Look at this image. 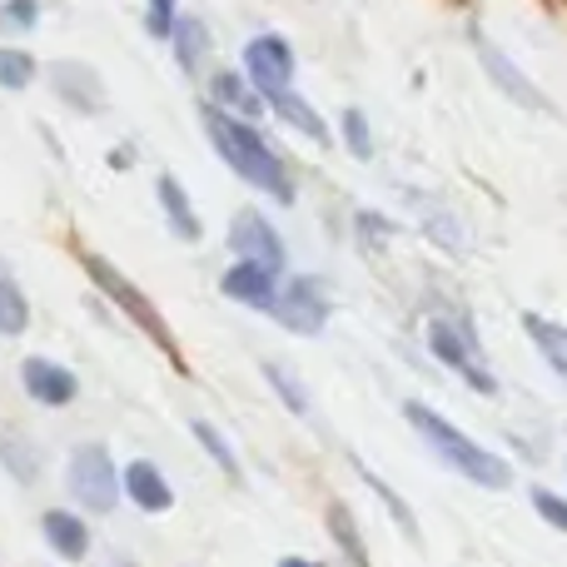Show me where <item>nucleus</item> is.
<instances>
[{
    "label": "nucleus",
    "mask_w": 567,
    "mask_h": 567,
    "mask_svg": "<svg viewBox=\"0 0 567 567\" xmlns=\"http://www.w3.org/2000/svg\"><path fill=\"white\" fill-rule=\"evenodd\" d=\"M199 120H205V135H209V145L219 150V159H225L245 185H255L259 195H269L275 205H293L289 165H284L279 150L255 130V120H239L219 105H205Z\"/></svg>",
    "instance_id": "obj_1"
},
{
    "label": "nucleus",
    "mask_w": 567,
    "mask_h": 567,
    "mask_svg": "<svg viewBox=\"0 0 567 567\" xmlns=\"http://www.w3.org/2000/svg\"><path fill=\"white\" fill-rule=\"evenodd\" d=\"M403 419H409V429L423 439V449H429L443 468H453L458 478H468L473 488H508L513 483L508 458H498L493 449L473 443L468 433L453 429L443 413H433L429 403H403Z\"/></svg>",
    "instance_id": "obj_2"
},
{
    "label": "nucleus",
    "mask_w": 567,
    "mask_h": 567,
    "mask_svg": "<svg viewBox=\"0 0 567 567\" xmlns=\"http://www.w3.org/2000/svg\"><path fill=\"white\" fill-rule=\"evenodd\" d=\"M80 265H85V275H90V284H95L100 293H105L110 303H115L120 313H125L130 323H135L140 333H145V339H155V349L165 353L169 363H175V369H185V353H179V343H175V333H169V323H165V313L155 309V303L145 299V289H140V284H130V275H120L115 265H110L105 255H80Z\"/></svg>",
    "instance_id": "obj_3"
},
{
    "label": "nucleus",
    "mask_w": 567,
    "mask_h": 567,
    "mask_svg": "<svg viewBox=\"0 0 567 567\" xmlns=\"http://www.w3.org/2000/svg\"><path fill=\"white\" fill-rule=\"evenodd\" d=\"M429 349H433V359L449 363L473 393H498V379H493L488 359H483V343H478V333H473L468 319H433Z\"/></svg>",
    "instance_id": "obj_4"
},
{
    "label": "nucleus",
    "mask_w": 567,
    "mask_h": 567,
    "mask_svg": "<svg viewBox=\"0 0 567 567\" xmlns=\"http://www.w3.org/2000/svg\"><path fill=\"white\" fill-rule=\"evenodd\" d=\"M65 488L70 498L80 503L85 513H115L120 493H125V473H115V458H110L100 443H85V449L70 453V468H65Z\"/></svg>",
    "instance_id": "obj_5"
},
{
    "label": "nucleus",
    "mask_w": 567,
    "mask_h": 567,
    "mask_svg": "<svg viewBox=\"0 0 567 567\" xmlns=\"http://www.w3.org/2000/svg\"><path fill=\"white\" fill-rule=\"evenodd\" d=\"M265 313L275 323H284L289 333H323V323H329V289L313 275H293L279 284L275 303Z\"/></svg>",
    "instance_id": "obj_6"
},
{
    "label": "nucleus",
    "mask_w": 567,
    "mask_h": 567,
    "mask_svg": "<svg viewBox=\"0 0 567 567\" xmlns=\"http://www.w3.org/2000/svg\"><path fill=\"white\" fill-rule=\"evenodd\" d=\"M245 75L259 95H279L293 90V50L284 35H255L245 45Z\"/></svg>",
    "instance_id": "obj_7"
},
{
    "label": "nucleus",
    "mask_w": 567,
    "mask_h": 567,
    "mask_svg": "<svg viewBox=\"0 0 567 567\" xmlns=\"http://www.w3.org/2000/svg\"><path fill=\"white\" fill-rule=\"evenodd\" d=\"M229 249H235L239 259H249V265H265V269H279L284 275V239L279 229L269 225L259 209H239L235 219H229Z\"/></svg>",
    "instance_id": "obj_8"
},
{
    "label": "nucleus",
    "mask_w": 567,
    "mask_h": 567,
    "mask_svg": "<svg viewBox=\"0 0 567 567\" xmlns=\"http://www.w3.org/2000/svg\"><path fill=\"white\" fill-rule=\"evenodd\" d=\"M50 85H55V95L65 100L75 115H100V110L110 105L100 75L90 65H80V60H55V65H50Z\"/></svg>",
    "instance_id": "obj_9"
},
{
    "label": "nucleus",
    "mask_w": 567,
    "mask_h": 567,
    "mask_svg": "<svg viewBox=\"0 0 567 567\" xmlns=\"http://www.w3.org/2000/svg\"><path fill=\"white\" fill-rule=\"evenodd\" d=\"M20 383H25V393L35 403H45V409H65V403H75V393H80L75 373L55 359H40V353L20 363Z\"/></svg>",
    "instance_id": "obj_10"
},
{
    "label": "nucleus",
    "mask_w": 567,
    "mask_h": 567,
    "mask_svg": "<svg viewBox=\"0 0 567 567\" xmlns=\"http://www.w3.org/2000/svg\"><path fill=\"white\" fill-rule=\"evenodd\" d=\"M473 50H478L483 70H488V80L503 90V95H508V100H518V105H528V110H543V95H538V90H533V80L523 75V70L513 65V60L503 55V50L493 45L488 35H483V30H473Z\"/></svg>",
    "instance_id": "obj_11"
},
{
    "label": "nucleus",
    "mask_w": 567,
    "mask_h": 567,
    "mask_svg": "<svg viewBox=\"0 0 567 567\" xmlns=\"http://www.w3.org/2000/svg\"><path fill=\"white\" fill-rule=\"evenodd\" d=\"M279 269H265V265H249V259H239L235 269H225V279H219V289H225V299L235 303H249V309H269L279 293Z\"/></svg>",
    "instance_id": "obj_12"
},
{
    "label": "nucleus",
    "mask_w": 567,
    "mask_h": 567,
    "mask_svg": "<svg viewBox=\"0 0 567 567\" xmlns=\"http://www.w3.org/2000/svg\"><path fill=\"white\" fill-rule=\"evenodd\" d=\"M155 195H159V209H165L169 235L185 239V245H199V239H205V225H199L195 199L185 195V185H179L175 175H159V179H155Z\"/></svg>",
    "instance_id": "obj_13"
},
{
    "label": "nucleus",
    "mask_w": 567,
    "mask_h": 567,
    "mask_svg": "<svg viewBox=\"0 0 567 567\" xmlns=\"http://www.w3.org/2000/svg\"><path fill=\"white\" fill-rule=\"evenodd\" d=\"M125 498L135 503L140 513H169V503H175V488H169L165 473H159L150 458H135L125 468Z\"/></svg>",
    "instance_id": "obj_14"
},
{
    "label": "nucleus",
    "mask_w": 567,
    "mask_h": 567,
    "mask_svg": "<svg viewBox=\"0 0 567 567\" xmlns=\"http://www.w3.org/2000/svg\"><path fill=\"white\" fill-rule=\"evenodd\" d=\"M209 105L229 110V115H239V120H259L269 110L265 95L249 85V75H235V70H219V75L209 80Z\"/></svg>",
    "instance_id": "obj_15"
},
{
    "label": "nucleus",
    "mask_w": 567,
    "mask_h": 567,
    "mask_svg": "<svg viewBox=\"0 0 567 567\" xmlns=\"http://www.w3.org/2000/svg\"><path fill=\"white\" fill-rule=\"evenodd\" d=\"M40 533H45V543L65 563H80L90 553V523H80L70 508H50L45 518H40Z\"/></svg>",
    "instance_id": "obj_16"
},
{
    "label": "nucleus",
    "mask_w": 567,
    "mask_h": 567,
    "mask_svg": "<svg viewBox=\"0 0 567 567\" xmlns=\"http://www.w3.org/2000/svg\"><path fill=\"white\" fill-rule=\"evenodd\" d=\"M523 333H528L533 349L543 353V363L567 383V323H553V319H543V313H523Z\"/></svg>",
    "instance_id": "obj_17"
},
{
    "label": "nucleus",
    "mask_w": 567,
    "mask_h": 567,
    "mask_svg": "<svg viewBox=\"0 0 567 567\" xmlns=\"http://www.w3.org/2000/svg\"><path fill=\"white\" fill-rule=\"evenodd\" d=\"M169 45H175V65L185 70V75H199V65H205V55H209V25L199 16H179Z\"/></svg>",
    "instance_id": "obj_18"
},
{
    "label": "nucleus",
    "mask_w": 567,
    "mask_h": 567,
    "mask_svg": "<svg viewBox=\"0 0 567 567\" xmlns=\"http://www.w3.org/2000/svg\"><path fill=\"white\" fill-rule=\"evenodd\" d=\"M265 105L275 110V115L284 120V125H293L299 135H309V140H329V125L319 120V110L309 105V100H299V90H279V95H265Z\"/></svg>",
    "instance_id": "obj_19"
},
{
    "label": "nucleus",
    "mask_w": 567,
    "mask_h": 567,
    "mask_svg": "<svg viewBox=\"0 0 567 567\" xmlns=\"http://www.w3.org/2000/svg\"><path fill=\"white\" fill-rule=\"evenodd\" d=\"M329 538L339 543L343 563L349 567H369V548H363V533L353 528V513L343 503H329Z\"/></svg>",
    "instance_id": "obj_20"
},
{
    "label": "nucleus",
    "mask_w": 567,
    "mask_h": 567,
    "mask_svg": "<svg viewBox=\"0 0 567 567\" xmlns=\"http://www.w3.org/2000/svg\"><path fill=\"white\" fill-rule=\"evenodd\" d=\"M189 433H195V439H199V449H205L209 458L219 463V473H225L229 483H239V478H245V468H239L235 449H229V439L215 429V423H209V419H195V423H189Z\"/></svg>",
    "instance_id": "obj_21"
},
{
    "label": "nucleus",
    "mask_w": 567,
    "mask_h": 567,
    "mask_svg": "<svg viewBox=\"0 0 567 567\" xmlns=\"http://www.w3.org/2000/svg\"><path fill=\"white\" fill-rule=\"evenodd\" d=\"M259 373H265V383L279 393V403L293 413V419H309V389H303V383L293 379V373L284 369V363L269 359V363H259Z\"/></svg>",
    "instance_id": "obj_22"
},
{
    "label": "nucleus",
    "mask_w": 567,
    "mask_h": 567,
    "mask_svg": "<svg viewBox=\"0 0 567 567\" xmlns=\"http://www.w3.org/2000/svg\"><path fill=\"white\" fill-rule=\"evenodd\" d=\"M25 329H30L25 289H20V284L0 269V333H6V339H16V333H25Z\"/></svg>",
    "instance_id": "obj_23"
},
{
    "label": "nucleus",
    "mask_w": 567,
    "mask_h": 567,
    "mask_svg": "<svg viewBox=\"0 0 567 567\" xmlns=\"http://www.w3.org/2000/svg\"><path fill=\"white\" fill-rule=\"evenodd\" d=\"M0 463H6V468L16 473L20 483H35V473H40V458H35V449H30V443L20 439L16 429H0Z\"/></svg>",
    "instance_id": "obj_24"
},
{
    "label": "nucleus",
    "mask_w": 567,
    "mask_h": 567,
    "mask_svg": "<svg viewBox=\"0 0 567 567\" xmlns=\"http://www.w3.org/2000/svg\"><path fill=\"white\" fill-rule=\"evenodd\" d=\"M353 468H359V478L369 483V488H373V493H379V498H383V508L393 513V523H399V528H403V538H413V543H419V523H413L409 503H403L399 493H393L389 483H383V478H379V473H373V468H363V463H353Z\"/></svg>",
    "instance_id": "obj_25"
},
{
    "label": "nucleus",
    "mask_w": 567,
    "mask_h": 567,
    "mask_svg": "<svg viewBox=\"0 0 567 567\" xmlns=\"http://www.w3.org/2000/svg\"><path fill=\"white\" fill-rule=\"evenodd\" d=\"M35 80V55L20 45H0V90H25Z\"/></svg>",
    "instance_id": "obj_26"
},
{
    "label": "nucleus",
    "mask_w": 567,
    "mask_h": 567,
    "mask_svg": "<svg viewBox=\"0 0 567 567\" xmlns=\"http://www.w3.org/2000/svg\"><path fill=\"white\" fill-rule=\"evenodd\" d=\"M339 135H343V145H349L353 159H373V135H369V115H363V110H353V105L343 110Z\"/></svg>",
    "instance_id": "obj_27"
},
{
    "label": "nucleus",
    "mask_w": 567,
    "mask_h": 567,
    "mask_svg": "<svg viewBox=\"0 0 567 567\" xmlns=\"http://www.w3.org/2000/svg\"><path fill=\"white\" fill-rule=\"evenodd\" d=\"M40 25V0H6L0 6V35H30Z\"/></svg>",
    "instance_id": "obj_28"
},
{
    "label": "nucleus",
    "mask_w": 567,
    "mask_h": 567,
    "mask_svg": "<svg viewBox=\"0 0 567 567\" xmlns=\"http://www.w3.org/2000/svg\"><path fill=\"white\" fill-rule=\"evenodd\" d=\"M175 20H179V0H150L145 30H150L155 40H169V35H175Z\"/></svg>",
    "instance_id": "obj_29"
},
{
    "label": "nucleus",
    "mask_w": 567,
    "mask_h": 567,
    "mask_svg": "<svg viewBox=\"0 0 567 567\" xmlns=\"http://www.w3.org/2000/svg\"><path fill=\"white\" fill-rule=\"evenodd\" d=\"M533 508H538V518L548 523L553 533H567V498L563 493H548V488H533Z\"/></svg>",
    "instance_id": "obj_30"
},
{
    "label": "nucleus",
    "mask_w": 567,
    "mask_h": 567,
    "mask_svg": "<svg viewBox=\"0 0 567 567\" xmlns=\"http://www.w3.org/2000/svg\"><path fill=\"white\" fill-rule=\"evenodd\" d=\"M359 229H363V235H373V239H389L393 235V225H389V219H379V215H359Z\"/></svg>",
    "instance_id": "obj_31"
},
{
    "label": "nucleus",
    "mask_w": 567,
    "mask_h": 567,
    "mask_svg": "<svg viewBox=\"0 0 567 567\" xmlns=\"http://www.w3.org/2000/svg\"><path fill=\"white\" fill-rule=\"evenodd\" d=\"M279 567H319V563H309V558H284Z\"/></svg>",
    "instance_id": "obj_32"
}]
</instances>
